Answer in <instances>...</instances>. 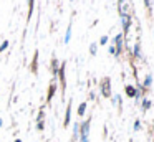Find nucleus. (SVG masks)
<instances>
[{
  "label": "nucleus",
  "instance_id": "1",
  "mask_svg": "<svg viewBox=\"0 0 154 142\" xmlns=\"http://www.w3.org/2000/svg\"><path fill=\"white\" fill-rule=\"evenodd\" d=\"M90 124L91 121L86 119L83 124L80 125V137H81V142H90Z\"/></svg>",
  "mask_w": 154,
  "mask_h": 142
},
{
  "label": "nucleus",
  "instance_id": "2",
  "mask_svg": "<svg viewBox=\"0 0 154 142\" xmlns=\"http://www.w3.org/2000/svg\"><path fill=\"white\" fill-rule=\"evenodd\" d=\"M101 92H103L104 98H109L111 96V81H109V78L103 79V83H101Z\"/></svg>",
  "mask_w": 154,
  "mask_h": 142
},
{
  "label": "nucleus",
  "instance_id": "3",
  "mask_svg": "<svg viewBox=\"0 0 154 142\" xmlns=\"http://www.w3.org/2000/svg\"><path fill=\"white\" fill-rule=\"evenodd\" d=\"M70 119H71V99H70V104H68V107H66V114H65V122H63L65 127L70 125Z\"/></svg>",
  "mask_w": 154,
  "mask_h": 142
},
{
  "label": "nucleus",
  "instance_id": "4",
  "mask_svg": "<svg viewBox=\"0 0 154 142\" xmlns=\"http://www.w3.org/2000/svg\"><path fill=\"white\" fill-rule=\"evenodd\" d=\"M126 94L129 98H139V91H136V88H133V86H126Z\"/></svg>",
  "mask_w": 154,
  "mask_h": 142
},
{
  "label": "nucleus",
  "instance_id": "5",
  "mask_svg": "<svg viewBox=\"0 0 154 142\" xmlns=\"http://www.w3.org/2000/svg\"><path fill=\"white\" fill-rule=\"evenodd\" d=\"M121 23H123L124 30L129 28V15H121Z\"/></svg>",
  "mask_w": 154,
  "mask_h": 142
},
{
  "label": "nucleus",
  "instance_id": "6",
  "mask_svg": "<svg viewBox=\"0 0 154 142\" xmlns=\"http://www.w3.org/2000/svg\"><path fill=\"white\" fill-rule=\"evenodd\" d=\"M85 112H86V102H81L80 107H78V116H80V117H83Z\"/></svg>",
  "mask_w": 154,
  "mask_h": 142
},
{
  "label": "nucleus",
  "instance_id": "7",
  "mask_svg": "<svg viewBox=\"0 0 154 142\" xmlns=\"http://www.w3.org/2000/svg\"><path fill=\"white\" fill-rule=\"evenodd\" d=\"M151 84H152V76L147 74V76H146V79H144V88H149Z\"/></svg>",
  "mask_w": 154,
  "mask_h": 142
},
{
  "label": "nucleus",
  "instance_id": "8",
  "mask_svg": "<svg viewBox=\"0 0 154 142\" xmlns=\"http://www.w3.org/2000/svg\"><path fill=\"white\" fill-rule=\"evenodd\" d=\"M78 135H80V124H75V131H73V139L76 140Z\"/></svg>",
  "mask_w": 154,
  "mask_h": 142
},
{
  "label": "nucleus",
  "instance_id": "9",
  "mask_svg": "<svg viewBox=\"0 0 154 142\" xmlns=\"http://www.w3.org/2000/svg\"><path fill=\"white\" fill-rule=\"evenodd\" d=\"M70 38H71V25L68 26V30H66V35H65V43L70 41Z\"/></svg>",
  "mask_w": 154,
  "mask_h": 142
},
{
  "label": "nucleus",
  "instance_id": "10",
  "mask_svg": "<svg viewBox=\"0 0 154 142\" xmlns=\"http://www.w3.org/2000/svg\"><path fill=\"white\" fill-rule=\"evenodd\" d=\"M151 107V101H147V99H144V102H143V109L146 111V109H149Z\"/></svg>",
  "mask_w": 154,
  "mask_h": 142
},
{
  "label": "nucleus",
  "instance_id": "11",
  "mask_svg": "<svg viewBox=\"0 0 154 142\" xmlns=\"http://www.w3.org/2000/svg\"><path fill=\"white\" fill-rule=\"evenodd\" d=\"M37 129H38V131H43V129H45L43 121H37Z\"/></svg>",
  "mask_w": 154,
  "mask_h": 142
},
{
  "label": "nucleus",
  "instance_id": "12",
  "mask_svg": "<svg viewBox=\"0 0 154 142\" xmlns=\"http://www.w3.org/2000/svg\"><path fill=\"white\" fill-rule=\"evenodd\" d=\"M90 53L91 55H96V43H93V45L90 46Z\"/></svg>",
  "mask_w": 154,
  "mask_h": 142
},
{
  "label": "nucleus",
  "instance_id": "13",
  "mask_svg": "<svg viewBox=\"0 0 154 142\" xmlns=\"http://www.w3.org/2000/svg\"><path fill=\"white\" fill-rule=\"evenodd\" d=\"M53 92H55V84H51V86H50V94H48V101L51 99V96H53Z\"/></svg>",
  "mask_w": 154,
  "mask_h": 142
},
{
  "label": "nucleus",
  "instance_id": "14",
  "mask_svg": "<svg viewBox=\"0 0 154 142\" xmlns=\"http://www.w3.org/2000/svg\"><path fill=\"white\" fill-rule=\"evenodd\" d=\"M100 43H101V45H106V43H108V36H101Z\"/></svg>",
  "mask_w": 154,
  "mask_h": 142
},
{
  "label": "nucleus",
  "instance_id": "15",
  "mask_svg": "<svg viewBox=\"0 0 154 142\" xmlns=\"http://www.w3.org/2000/svg\"><path fill=\"white\" fill-rule=\"evenodd\" d=\"M139 129H141V122L136 121V122H134V131H139Z\"/></svg>",
  "mask_w": 154,
  "mask_h": 142
},
{
  "label": "nucleus",
  "instance_id": "16",
  "mask_svg": "<svg viewBox=\"0 0 154 142\" xmlns=\"http://www.w3.org/2000/svg\"><path fill=\"white\" fill-rule=\"evenodd\" d=\"M7 46H8V41H4V43H2V46H0V51H4Z\"/></svg>",
  "mask_w": 154,
  "mask_h": 142
},
{
  "label": "nucleus",
  "instance_id": "17",
  "mask_svg": "<svg viewBox=\"0 0 154 142\" xmlns=\"http://www.w3.org/2000/svg\"><path fill=\"white\" fill-rule=\"evenodd\" d=\"M134 53H136V56H139V55H141V53H139V45L134 46Z\"/></svg>",
  "mask_w": 154,
  "mask_h": 142
},
{
  "label": "nucleus",
  "instance_id": "18",
  "mask_svg": "<svg viewBox=\"0 0 154 142\" xmlns=\"http://www.w3.org/2000/svg\"><path fill=\"white\" fill-rule=\"evenodd\" d=\"M109 53H111V55H116V50H114V46H109Z\"/></svg>",
  "mask_w": 154,
  "mask_h": 142
},
{
  "label": "nucleus",
  "instance_id": "19",
  "mask_svg": "<svg viewBox=\"0 0 154 142\" xmlns=\"http://www.w3.org/2000/svg\"><path fill=\"white\" fill-rule=\"evenodd\" d=\"M15 142H22V139H17V140H15Z\"/></svg>",
  "mask_w": 154,
  "mask_h": 142
},
{
  "label": "nucleus",
  "instance_id": "20",
  "mask_svg": "<svg viewBox=\"0 0 154 142\" xmlns=\"http://www.w3.org/2000/svg\"><path fill=\"white\" fill-rule=\"evenodd\" d=\"M0 127H2V119H0Z\"/></svg>",
  "mask_w": 154,
  "mask_h": 142
}]
</instances>
